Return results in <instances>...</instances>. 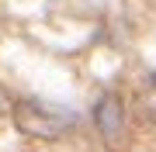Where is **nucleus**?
<instances>
[{
  "instance_id": "obj_1",
  "label": "nucleus",
  "mask_w": 156,
  "mask_h": 152,
  "mask_svg": "<svg viewBox=\"0 0 156 152\" xmlns=\"http://www.w3.org/2000/svg\"><path fill=\"white\" fill-rule=\"evenodd\" d=\"M14 124L31 138H62L66 131H73V111H62L56 104H42V100H17L14 104Z\"/></svg>"
},
{
  "instance_id": "obj_3",
  "label": "nucleus",
  "mask_w": 156,
  "mask_h": 152,
  "mask_svg": "<svg viewBox=\"0 0 156 152\" xmlns=\"http://www.w3.org/2000/svg\"><path fill=\"white\" fill-rule=\"evenodd\" d=\"M146 107L156 114V79H153V86H149V90H146Z\"/></svg>"
},
{
  "instance_id": "obj_2",
  "label": "nucleus",
  "mask_w": 156,
  "mask_h": 152,
  "mask_svg": "<svg viewBox=\"0 0 156 152\" xmlns=\"http://www.w3.org/2000/svg\"><path fill=\"white\" fill-rule=\"evenodd\" d=\"M94 124H97L101 138H104V145L111 152H122V145H125V107L115 93H104L94 104Z\"/></svg>"
}]
</instances>
